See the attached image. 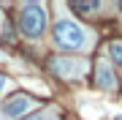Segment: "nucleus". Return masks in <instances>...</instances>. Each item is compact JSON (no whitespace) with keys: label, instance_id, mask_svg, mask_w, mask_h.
<instances>
[{"label":"nucleus","instance_id":"obj_1","mask_svg":"<svg viewBox=\"0 0 122 120\" xmlns=\"http://www.w3.org/2000/svg\"><path fill=\"white\" fill-rule=\"evenodd\" d=\"M19 27L27 38H41L46 30V8L41 3H25L19 14Z\"/></svg>","mask_w":122,"mask_h":120},{"label":"nucleus","instance_id":"obj_11","mask_svg":"<svg viewBox=\"0 0 122 120\" xmlns=\"http://www.w3.org/2000/svg\"><path fill=\"white\" fill-rule=\"evenodd\" d=\"M117 120H122V117H117Z\"/></svg>","mask_w":122,"mask_h":120},{"label":"nucleus","instance_id":"obj_10","mask_svg":"<svg viewBox=\"0 0 122 120\" xmlns=\"http://www.w3.org/2000/svg\"><path fill=\"white\" fill-rule=\"evenodd\" d=\"M0 22H3V8H0Z\"/></svg>","mask_w":122,"mask_h":120},{"label":"nucleus","instance_id":"obj_4","mask_svg":"<svg viewBox=\"0 0 122 120\" xmlns=\"http://www.w3.org/2000/svg\"><path fill=\"white\" fill-rule=\"evenodd\" d=\"M30 107H33V98L30 96H14L11 101L3 104V115L5 117H19V115H25Z\"/></svg>","mask_w":122,"mask_h":120},{"label":"nucleus","instance_id":"obj_3","mask_svg":"<svg viewBox=\"0 0 122 120\" xmlns=\"http://www.w3.org/2000/svg\"><path fill=\"white\" fill-rule=\"evenodd\" d=\"M52 71L65 76V79H76V76L84 71V63H79L73 57H54L52 60Z\"/></svg>","mask_w":122,"mask_h":120},{"label":"nucleus","instance_id":"obj_7","mask_svg":"<svg viewBox=\"0 0 122 120\" xmlns=\"http://www.w3.org/2000/svg\"><path fill=\"white\" fill-rule=\"evenodd\" d=\"M25 120H57V115H54L52 109H49V112H35V115L25 117Z\"/></svg>","mask_w":122,"mask_h":120},{"label":"nucleus","instance_id":"obj_5","mask_svg":"<svg viewBox=\"0 0 122 120\" xmlns=\"http://www.w3.org/2000/svg\"><path fill=\"white\" fill-rule=\"evenodd\" d=\"M98 85L100 87H106V90H114L117 87V82H114V74H111V68H109V63H98Z\"/></svg>","mask_w":122,"mask_h":120},{"label":"nucleus","instance_id":"obj_2","mask_svg":"<svg viewBox=\"0 0 122 120\" xmlns=\"http://www.w3.org/2000/svg\"><path fill=\"white\" fill-rule=\"evenodd\" d=\"M52 36H54V44L62 46V49H81L84 41H87V38H84L87 33H84L73 19H60V22L54 25Z\"/></svg>","mask_w":122,"mask_h":120},{"label":"nucleus","instance_id":"obj_9","mask_svg":"<svg viewBox=\"0 0 122 120\" xmlns=\"http://www.w3.org/2000/svg\"><path fill=\"white\" fill-rule=\"evenodd\" d=\"M3 87H5V76L0 74V90H3Z\"/></svg>","mask_w":122,"mask_h":120},{"label":"nucleus","instance_id":"obj_6","mask_svg":"<svg viewBox=\"0 0 122 120\" xmlns=\"http://www.w3.org/2000/svg\"><path fill=\"white\" fill-rule=\"evenodd\" d=\"M109 52H111V57H114V63H117V66L122 68V44H119V41H114V44L109 46Z\"/></svg>","mask_w":122,"mask_h":120},{"label":"nucleus","instance_id":"obj_8","mask_svg":"<svg viewBox=\"0 0 122 120\" xmlns=\"http://www.w3.org/2000/svg\"><path fill=\"white\" fill-rule=\"evenodd\" d=\"M71 8L73 11H95L98 3H71Z\"/></svg>","mask_w":122,"mask_h":120}]
</instances>
